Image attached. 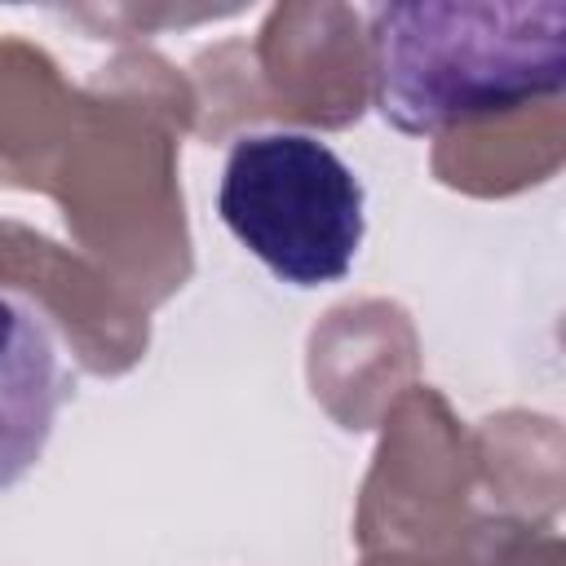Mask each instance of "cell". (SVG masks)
Wrapping results in <instances>:
<instances>
[{"label": "cell", "mask_w": 566, "mask_h": 566, "mask_svg": "<svg viewBox=\"0 0 566 566\" xmlns=\"http://www.w3.org/2000/svg\"><path fill=\"white\" fill-rule=\"evenodd\" d=\"M371 75L376 111L411 137L517 111L566 80V4H380Z\"/></svg>", "instance_id": "6da1fadb"}, {"label": "cell", "mask_w": 566, "mask_h": 566, "mask_svg": "<svg viewBox=\"0 0 566 566\" xmlns=\"http://www.w3.org/2000/svg\"><path fill=\"white\" fill-rule=\"evenodd\" d=\"M62 398L66 367L53 327L27 296L0 292V491L35 469Z\"/></svg>", "instance_id": "3957f363"}, {"label": "cell", "mask_w": 566, "mask_h": 566, "mask_svg": "<svg viewBox=\"0 0 566 566\" xmlns=\"http://www.w3.org/2000/svg\"><path fill=\"white\" fill-rule=\"evenodd\" d=\"M217 212L283 283L323 287L349 274L367 234L358 172L310 133H248L230 146Z\"/></svg>", "instance_id": "7a4b0ae2"}]
</instances>
